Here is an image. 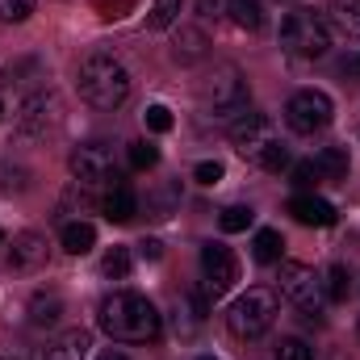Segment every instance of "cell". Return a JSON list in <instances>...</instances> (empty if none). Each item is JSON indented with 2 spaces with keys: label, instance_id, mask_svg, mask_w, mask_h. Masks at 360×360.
<instances>
[{
  "label": "cell",
  "instance_id": "cell-3",
  "mask_svg": "<svg viewBox=\"0 0 360 360\" xmlns=\"http://www.w3.org/2000/svg\"><path fill=\"white\" fill-rule=\"evenodd\" d=\"M231 143H235V151L243 155V160H252L256 168H264V172H281V168H289V147L276 139V126H272V117L264 113H243L235 126H231Z\"/></svg>",
  "mask_w": 360,
  "mask_h": 360
},
{
  "label": "cell",
  "instance_id": "cell-40",
  "mask_svg": "<svg viewBox=\"0 0 360 360\" xmlns=\"http://www.w3.org/2000/svg\"><path fill=\"white\" fill-rule=\"evenodd\" d=\"M197 360H218V356H197Z\"/></svg>",
  "mask_w": 360,
  "mask_h": 360
},
{
  "label": "cell",
  "instance_id": "cell-31",
  "mask_svg": "<svg viewBox=\"0 0 360 360\" xmlns=\"http://www.w3.org/2000/svg\"><path fill=\"white\" fill-rule=\"evenodd\" d=\"M276 360H314V348L306 344V340H297V335H289V340H281L276 344Z\"/></svg>",
  "mask_w": 360,
  "mask_h": 360
},
{
  "label": "cell",
  "instance_id": "cell-41",
  "mask_svg": "<svg viewBox=\"0 0 360 360\" xmlns=\"http://www.w3.org/2000/svg\"><path fill=\"white\" fill-rule=\"evenodd\" d=\"M0 248H4V231H0Z\"/></svg>",
  "mask_w": 360,
  "mask_h": 360
},
{
  "label": "cell",
  "instance_id": "cell-17",
  "mask_svg": "<svg viewBox=\"0 0 360 360\" xmlns=\"http://www.w3.org/2000/svg\"><path fill=\"white\" fill-rule=\"evenodd\" d=\"M92 348L89 331H63V335H55L46 348H42V360H84Z\"/></svg>",
  "mask_w": 360,
  "mask_h": 360
},
{
  "label": "cell",
  "instance_id": "cell-22",
  "mask_svg": "<svg viewBox=\"0 0 360 360\" xmlns=\"http://www.w3.org/2000/svg\"><path fill=\"white\" fill-rule=\"evenodd\" d=\"M226 13H231V21H235L239 30H248V34L264 30V4H260V0H231Z\"/></svg>",
  "mask_w": 360,
  "mask_h": 360
},
{
  "label": "cell",
  "instance_id": "cell-10",
  "mask_svg": "<svg viewBox=\"0 0 360 360\" xmlns=\"http://www.w3.org/2000/svg\"><path fill=\"white\" fill-rule=\"evenodd\" d=\"M201 272H205V297H222V293H231L235 281H239V260H235L231 248L205 243V248H201Z\"/></svg>",
  "mask_w": 360,
  "mask_h": 360
},
{
  "label": "cell",
  "instance_id": "cell-13",
  "mask_svg": "<svg viewBox=\"0 0 360 360\" xmlns=\"http://www.w3.org/2000/svg\"><path fill=\"white\" fill-rule=\"evenodd\" d=\"M172 327H176L180 340H193L205 327V293H197V289L180 293L176 306H172Z\"/></svg>",
  "mask_w": 360,
  "mask_h": 360
},
{
  "label": "cell",
  "instance_id": "cell-28",
  "mask_svg": "<svg viewBox=\"0 0 360 360\" xmlns=\"http://www.w3.org/2000/svg\"><path fill=\"white\" fill-rule=\"evenodd\" d=\"M180 4H184V0H155V4H151L147 25H151V30H168V25L180 17Z\"/></svg>",
  "mask_w": 360,
  "mask_h": 360
},
{
  "label": "cell",
  "instance_id": "cell-2",
  "mask_svg": "<svg viewBox=\"0 0 360 360\" xmlns=\"http://www.w3.org/2000/svg\"><path fill=\"white\" fill-rule=\"evenodd\" d=\"M80 96L89 101L92 109L113 113L126 105L130 96V72L109 55V51H92L89 59L80 63Z\"/></svg>",
  "mask_w": 360,
  "mask_h": 360
},
{
  "label": "cell",
  "instance_id": "cell-21",
  "mask_svg": "<svg viewBox=\"0 0 360 360\" xmlns=\"http://www.w3.org/2000/svg\"><path fill=\"white\" fill-rule=\"evenodd\" d=\"M63 252H72V256H84L92 252V243H96V226L84 222V218H76V222H63Z\"/></svg>",
  "mask_w": 360,
  "mask_h": 360
},
{
  "label": "cell",
  "instance_id": "cell-14",
  "mask_svg": "<svg viewBox=\"0 0 360 360\" xmlns=\"http://www.w3.org/2000/svg\"><path fill=\"white\" fill-rule=\"evenodd\" d=\"M289 214L302 222V226H335V205L331 201H323V197H314V193H297L293 201H289Z\"/></svg>",
  "mask_w": 360,
  "mask_h": 360
},
{
  "label": "cell",
  "instance_id": "cell-42",
  "mask_svg": "<svg viewBox=\"0 0 360 360\" xmlns=\"http://www.w3.org/2000/svg\"><path fill=\"white\" fill-rule=\"evenodd\" d=\"M281 4H293V0H281Z\"/></svg>",
  "mask_w": 360,
  "mask_h": 360
},
{
  "label": "cell",
  "instance_id": "cell-16",
  "mask_svg": "<svg viewBox=\"0 0 360 360\" xmlns=\"http://www.w3.org/2000/svg\"><path fill=\"white\" fill-rule=\"evenodd\" d=\"M101 210H105V218H109V222H130V218L139 214V193H134L126 180H113V188L105 193Z\"/></svg>",
  "mask_w": 360,
  "mask_h": 360
},
{
  "label": "cell",
  "instance_id": "cell-44",
  "mask_svg": "<svg viewBox=\"0 0 360 360\" xmlns=\"http://www.w3.org/2000/svg\"><path fill=\"white\" fill-rule=\"evenodd\" d=\"M0 113H4V105H0Z\"/></svg>",
  "mask_w": 360,
  "mask_h": 360
},
{
  "label": "cell",
  "instance_id": "cell-11",
  "mask_svg": "<svg viewBox=\"0 0 360 360\" xmlns=\"http://www.w3.org/2000/svg\"><path fill=\"white\" fill-rule=\"evenodd\" d=\"M72 176L80 180V184H105V180H117L113 172V151L105 147V143H80L76 151H72Z\"/></svg>",
  "mask_w": 360,
  "mask_h": 360
},
{
  "label": "cell",
  "instance_id": "cell-18",
  "mask_svg": "<svg viewBox=\"0 0 360 360\" xmlns=\"http://www.w3.org/2000/svg\"><path fill=\"white\" fill-rule=\"evenodd\" d=\"M314 168H319V176L327 180V184H340V180H348V172H352L344 147H323V151L314 155Z\"/></svg>",
  "mask_w": 360,
  "mask_h": 360
},
{
  "label": "cell",
  "instance_id": "cell-8",
  "mask_svg": "<svg viewBox=\"0 0 360 360\" xmlns=\"http://www.w3.org/2000/svg\"><path fill=\"white\" fill-rule=\"evenodd\" d=\"M331 117H335V105L323 89H302L285 101V126L293 134H319L331 126Z\"/></svg>",
  "mask_w": 360,
  "mask_h": 360
},
{
  "label": "cell",
  "instance_id": "cell-27",
  "mask_svg": "<svg viewBox=\"0 0 360 360\" xmlns=\"http://www.w3.org/2000/svg\"><path fill=\"white\" fill-rule=\"evenodd\" d=\"M323 289H327L331 302H348V289H352L348 269H344V264H331V269H327V281H323Z\"/></svg>",
  "mask_w": 360,
  "mask_h": 360
},
{
  "label": "cell",
  "instance_id": "cell-30",
  "mask_svg": "<svg viewBox=\"0 0 360 360\" xmlns=\"http://www.w3.org/2000/svg\"><path fill=\"white\" fill-rule=\"evenodd\" d=\"M289 180H293L302 193H310V188H319V184H323L319 168H314V160H302V164H293V168H289Z\"/></svg>",
  "mask_w": 360,
  "mask_h": 360
},
{
  "label": "cell",
  "instance_id": "cell-35",
  "mask_svg": "<svg viewBox=\"0 0 360 360\" xmlns=\"http://www.w3.org/2000/svg\"><path fill=\"white\" fill-rule=\"evenodd\" d=\"M25 168H8V164H0V193H13V188H25Z\"/></svg>",
  "mask_w": 360,
  "mask_h": 360
},
{
  "label": "cell",
  "instance_id": "cell-20",
  "mask_svg": "<svg viewBox=\"0 0 360 360\" xmlns=\"http://www.w3.org/2000/svg\"><path fill=\"white\" fill-rule=\"evenodd\" d=\"M205 51H210V42H205V34H201V30H180L176 42H172V59H176L180 68L201 63V59H205Z\"/></svg>",
  "mask_w": 360,
  "mask_h": 360
},
{
  "label": "cell",
  "instance_id": "cell-23",
  "mask_svg": "<svg viewBox=\"0 0 360 360\" xmlns=\"http://www.w3.org/2000/svg\"><path fill=\"white\" fill-rule=\"evenodd\" d=\"M331 21H335V30L340 34H348V38H360V0H331Z\"/></svg>",
  "mask_w": 360,
  "mask_h": 360
},
{
  "label": "cell",
  "instance_id": "cell-45",
  "mask_svg": "<svg viewBox=\"0 0 360 360\" xmlns=\"http://www.w3.org/2000/svg\"><path fill=\"white\" fill-rule=\"evenodd\" d=\"M356 68H360V59H356Z\"/></svg>",
  "mask_w": 360,
  "mask_h": 360
},
{
  "label": "cell",
  "instance_id": "cell-38",
  "mask_svg": "<svg viewBox=\"0 0 360 360\" xmlns=\"http://www.w3.org/2000/svg\"><path fill=\"white\" fill-rule=\"evenodd\" d=\"M101 360H130V356H122V352H105Z\"/></svg>",
  "mask_w": 360,
  "mask_h": 360
},
{
  "label": "cell",
  "instance_id": "cell-32",
  "mask_svg": "<svg viewBox=\"0 0 360 360\" xmlns=\"http://www.w3.org/2000/svg\"><path fill=\"white\" fill-rule=\"evenodd\" d=\"M34 4H38V0H0V21H8V25H21V21H30Z\"/></svg>",
  "mask_w": 360,
  "mask_h": 360
},
{
  "label": "cell",
  "instance_id": "cell-24",
  "mask_svg": "<svg viewBox=\"0 0 360 360\" xmlns=\"http://www.w3.org/2000/svg\"><path fill=\"white\" fill-rule=\"evenodd\" d=\"M281 252H285V239H281L276 231H256V239H252V256H256L260 264H276Z\"/></svg>",
  "mask_w": 360,
  "mask_h": 360
},
{
  "label": "cell",
  "instance_id": "cell-4",
  "mask_svg": "<svg viewBox=\"0 0 360 360\" xmlns=\"http://www.w3.org/2000/svg\"><path fill=\"white\" fill-rule=\"evenodd\" d=\"M276 314H281L276 293L264 289V285H256V289H248V293H239V297L231 302V310H226V327H231L235 340H260L272 323H276Z\"/></svg>",
  "mask_w": 360,
  "mask_h": 360
},
{
  "label": "cell",
  "instance_id": "cell-37",
  "mask_svg": "<svg viewBox=\"0 0 360 360\" xmlns=\"http://www.w3.org/2000/svg\"><path fill=\"white\" fill-rule=\"evenodd\" d=\"M197 8H201V17H222L226 0H197Z\"/></svg>",
  "mask_w": 360,
  "mask_h": 360
},
{
  "label": "cell",
  "instance_id": "cell-1",
  "mask_svg": "<svg viewBox=\"0 0 360 360\" xmlns=\"http://www.w3.org/2000/svg\"><path fill=\"white\" fill-rule=\"evenodd\" d=\"M96 323H101V331H105L109 340H117V344H151V340H160V331H164L160 310H155L143 293H134V289L109 293V297L101 302V310H96Z\"/></svg>",
  "mask_w": 360,
  "mask_h": 360
},
{
  "label": "cell",
  "instance_id": "cell-12",
  "mask_svg": "<svg viewBox=\"0 0 360 360\" xmlns=\"http://www.w3.org/2000/svg\"><path fill=\"white\" fill-rule=\"evenodd\" d=\"M42 264H46V235H38V231H21V235H13L8 269L13 272H38Z\"/></svg>",
  "mask_w": 360,
  "mask_h": 360
},
{
  "label": "cell",
  "instance_id": "cell-33",
  "mask_svg": "<svg viewBox=\"0 0 360 360\" xmlns=\"http://www.w3.org/2000/svg\"><path fill=\"white\" fill-rule=\"evenodd\" d=\"M143 122H147V130L164 134V130H172V109H168V105H147Z\"/></svg>",
  "mask_w": 360,
  "mask_h": 360
},
{
  "label": "cell",
  "instance_id": "cell-43",
  "mask_svg": "<svg viewBox=\"0 0 360 360\" xmlns=\"http://www.w3.org/2000/svg\"><path fill=\"white\" fill-rule=\"evenodd\" d=\"M356 139H360V126H356Z\"/></svg>",
  "mask_w": 360,
  "mask_h": 360
},
{
  "label": "cell",
  "instance_id": "cell-25",
  "mask_svg": "<svg viewBox=\"0 0 360 360\" xmlns=\"http://www.w3.org/2000/svg\"><path fill=\"white\" fill-rule=\"evenodd\" d=\"M256 222V210L252 205H226L222 214H218V226L226 231V235H239V231H248Z\"/></svg>",
  "mask_w": 360,
  "mask_h": 360
},
{
  "label": "cell",
  "instance_id": "cell-26",
  "mask_svg": "<svg viewBox=\"0 0 360 360\" xmlns=\"http://www.w3.org/2000/svg\"><path fill=\"white\" fill-rule=\"evenodd\" d=\"M130 248H113V252H105V260H101V272L109 276V281H126L130 276Z\"/></svg>",
  "mask_w": 360,
  "mask_h": 360
},
{
  "label": "cell",
  "instance_id": "cell-34",
  "mask_svg": "<svg viewBox=\"0 0 360 360\" xmlns=\"http://www.w3.org/2000/svg\"><path fill=\"white\" fill-rule=\"evenodd\" d=\"M193 180H197V184H205V188H210V184H218V180H222V164H218V160H201V164L193 168Z\"/></svg>",
  "mask_w": 360,
  "mask_h": 360
},
{
  "label": "cell",
  "instance_id": "cell-6",
  "mask_svg": "<svg viewBox=\"0 0 360 360\" xmlns=\"http://www.w3.org/2000/svg\"><path fill=\"white\" fill-rule=\"evenodd\" d=\"M281 46L297 59H323L331 51V25L314 8H297L281 21Z\"/></svg>",
  "mask_w": 360,
  "mask_h": 360
},
{
  "label": "cell",
  "instance_id": "cell-36",
  "mask_svg": "<svg viewBox=\"0 0 360 360\" xmlns=\"http://www.w3.org/2000/svg\"><path fill=\"white\" fill-rule=\"evenodd\" d=\"M134 248H139L143 260H160V256H164V243H160V239H139Z\"/></svg>",
  "mask_w": 360,
  "mask_h": 360
},
{
  "label": "cell",
  "instance_id": "cell-5",
  "mask_svg": "<svg viewBox=\"0 0 360 360\" xmlns=\"http://www.w3.org/2000/svg\"><path fill=\"white\" fill-rule=\"evenodd\" d=\"M248 101H252V92H248V80H243V72L239 68H218L210 80H205V89H201V105H205V113L214 117V122H239L243 113H248Z\"/></svg>",
  "mask_w": 360,
  "mask_h": 360
},
{
  "label": "cell",
  "instance_id": "cell-39",
  "mask_svg": "<svg viewBox=\"0 0 360 360\" xmlns=\"http://www.w3.org/2000/svg\"><path fill=\"white\" fill-rule=\"evenodd\" d=\"M0 360H25V356H13V352H8V356H0Z\"/></svg>",
  "mask_w": 360,
  "mask_h": 360
},
{
  "label": "cell",
  "instance_id": "cell-7",
  "mask_svg": "<svg viewBox=\"0 0 360 360\" xmlns=\"http://www.w3.org/2000/svg\"><path fill=\"white\" fill-rule=\"evenodd\" d=\"M281 297H289L293 306H297V319L310 327H319L323 323V281L314 276V269H306V264H297V260H285L281 264Z\"/></svg>",
  "mask_w": 360,
  "mask_h": 360
},
{
  "label": "cell",
  "instance_id": "cell-19",
  "mask_svg": "<svg viewBox=\"0 0 360 360\" xmlns=\"http://www.w3.org/2000/svg\"><path fill=\"white\" fill-rule=\"evenodd\" d=\"M176 210H180V184L176 180H168V184H160L155 193H147V218L168 222Z\"/></svg>",
  "mask_w": 360,
  "mask_h": 360
},
{
  "label": "cell",
  "instance_id": "cell-9",
  "mask_svg": "<svg viewBox=\"0 0 360 360\" xmlns=\"http://www.w3.org/2000/svg\"><path fill=\"white\" fill-rule=\"evenodd\" d=\"M59 113H63L59 92L38 89V92H30V96L21 101V109H17V130H21L25 139H42V134L59 122Z\"/></svg>",
  "mask_w": 360,
  "mask_h": 360
},
{
  "label": "cell",
  "instance_id": "cell-15",
  "mask_svg": "<svg viewBox=\"0 0 360 360\" xmlns=\"http://www.w3.org/2000/svg\"><path fill=\"white\" fill-rule=\"evenodd\" d=\"M63 314H68V302H63L59 289H38L30 297V323L34 327H59Z\"/></svg>",
  "mask_w": 360,
  "mask_h": 360
},
{
  "label": "cell",
  "instance_id": "cell-29",
  "mask_svg": "<svg viewBox=\"0 0 360 360\" xmlns=\"http://www.w3.org/2000/svg\"><path fill=\"white\" fill-rule=\"evenodd\" d=\"M160 164V147H151V143H130V168L134 172H147V168H155Z\"/></svg>",
  "mask_w": 360,
  "mask_h": 360
}]
</instances>
